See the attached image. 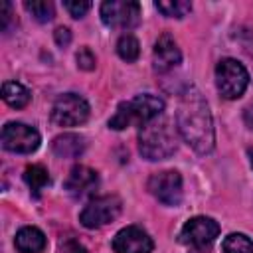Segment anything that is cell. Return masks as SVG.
<instances>
[{
  "instance_id": "1",
  "label": "cell",
  "mask_w": 253,
  "mask_h": 253,
  "mask_svg": "<svg viewBox=\"0 0 253 253\" xmlns=\"http://www.w3.org/2000/svg\"><path fill=\"white\" fill-rule=\"evenodd\" d=\"M176 125H178L180 136L198 154H208L213 150L215 134H213L211 113L198 89L188 87L182 93L180 105L176 111Z\"/></svg>"
},
{
  "instance_id": "2",
  "label": "cell",
  "mask_w": 253,
  "mask_h": 253,
  "mask_svg": "<svg viewBox=\"0 0 253 253\" xmlns=\"http://www.w3.org/2000/svg\"><path fill=\"white\" fill-rule=\"evenodd\" d=\"M176 128L164 117H156L138 130V150L146 160H164L176 152Z\"/></svg>"
},
{
  "instance_id": "3",
  "label": "cell",
  "mask_w": 253,
  "mask_h": 253,
  "mask_svg": "<svg viewBox=\"0 0 253 253\" xmlns=\"http://www.w3.org/2000/svg\"><path fill=\"white\" fill-rule=\"evenodd\" d=\"M164 111V101L156 95L144 93V95H136L130 101H123L115 115L109 119V126L115 130H123L130 125H146L150 121H154L156 117H160Z\"/></svg>"
},
{
  "instance_id": "4",
  "label": "cell",
  "mask_w": 253,
  "mask_h": 253,
  "mask_svg": "<svg viewBox=\"0 0 253 253\" xmlns=\"http://www.w3.org/2000/svg\"><path fill=\"white\" fill-rule=\"evenodd\" d=\"M215 85L223 99H237L249 85V73L237 59L225 57L215 67Z\"/></svg>"
},
{
  "instance_id": "5",
  "label": "cell",
  "mask_w": 253,
  "mask_h": 253,
  "mask_svg": "<svg viewBox=\"0 0 253 253\" xmlns=\"http://www.w3.org/2000/svg\"><path fill=\"white\" fill-rule=\"evenodd\" d=\"M89 119V103L77 93H63L51 107V121L57 126H77Z\"/></svg>"
},
{
  "instance_id": "6",
  "label": "cell",
  "mask_w": 253,
  "mask_h": 253,
  "mask_svg": "<svg viewBox=\"0 0 253 253\" xmlns=\"http://www.w3.org/2000/svg\"><path fill=\"white\" fill-rule=\"evenodd\" d=\"M101 20L109 28L130 30L140 22V4L134 0H107L101 4Z\"/></svg>"
},
{
  "instance_id": "7",
  "label": "cell",
  "mask_w": 253,
  "mask_h": 253,
  "mask_svg": "<svg viewBox=\"0 0 253 253\" xmlns=\"http://www.w3.org/2000/svg\"><path fill=\"white\" fill-rule=\"evenodd\" d=\"M121 198L117 196H99V198H93L79 213V221L89 227V229H95V227H101V225H107L111 221H115L121 213Z\"/></svg>"
},
{
  "instance_id": "8",
  "label": "cell",
  "mask_w": 253,
  "mask_h": 253,
  "mask_svg": "<svg viewBox=\"0 0 253 253\" xmlns=\"http://www.w3.org/2000/svg\"><path fill=\"white\" fill-rule=\"evenodd\" d=\"M40 132L24 123H6L2 128V146L10 152L30 154L40 146Z\"/></svg>"
},
{
  "instance_id": "9",
  "label": "cell",
  "mask_w": 253,
  "mask_h": 253,
  "mask_svg": "<svg viewBox=\"0 0 253 253\" xmlns=\"http://www.w3.org/2000/svg\"><path fill=\"white\" fill-rule=\"evenodd\" d=\"M150 194L164 206H178L182 202V176L176 170H162L148 178Z\"/></svg>"
},
{
  "instance_id": "10",
  "label": "cell",
  "mask_w": 253,
  "mask_h": 253,
  "mask_svg": "<svg viewBox=\"0 0 253 253\" xmlns=\"http://www.w3.org/2000/svg\"><path fill=\"white\" fill-rule=\"evenodd\" d=\"M217 233H219V225L215 219L206 217V215H196L184 223V227L180 231V241L184 245L202 249V247L213 243Z\"/></svg>"
},
{
  "instance_id": "11",
  "label": "cell",
  "mask_w": 253,
  "mask_h": 253,
  "mask_svg": "<svg viewBox=\"0 0 253 253\" xmlns=\"http://www.w3.org/2000/svg\"><path fill=\"white\" fill-rule=\"evenodd\" d=\"M152 247H154V243H152L150 235L138 225L123 227L113 237L115 253H150Z\"/></svg>"
},
{
  "instance_id": "12",
  "label": "cell",
  "mask_w": 253,
  "mask_h": 253,
  "mask_svg": "<svg viewBox=\"0 0 253 253\" xmlns=\"http://www.w3.org/2000/svg\"><path fill=\"white\" fill-rule=\"evenodd\" d=\"M152 61H154V69L160 71V73L174 69L182 61V53H180V49H178V45H176V42L170 34H162L156 40Z\"/></svg>"
},
{
  "instance_id": "13",
  "label": "cell",
  "mask_w": 253,
  "mask_h": 253,
  "mask_svg": "<svg viewBox=\"0 0 253 253\" xmlns=\"http://www.w3.org/2000/svg\"><path fill=\"white\" fill-rule=\"evenodd\" d=\"M97 172L95 170H91L89 166H83V164H79V166H73L71 168V172H69V176H67V180H65V190L71 194V196H85V194H89L95 186H97Z\"/></svg>"
},
{
  "instance_id": "14",
  "label": "cell",
  "mask_w": 253,
  "mask_h": 253,
  "mask_svg": "<svg viewBox=\"0 0 253 253\" xmlns=\"http://www.w3.org/2000/svg\"><path fill=\"white\" fill-rule=\"evenodd\" d=\"M85 148H87L85 138L81 134H73V132L59 134L51 142V150L59 158H77L85 152Z\"/></svg>"
},
{
  "instance_id": "15",
  "label": "cell",
  "mask_w": 253,
  "mask_h": 253,
  "mask_svg": "<svg viewBox=\"0 0 253 253\" xmlns=\"http://www.w3.org/2000/svg\"><path fill=\"white\" fill-rule=\"evenodd\" d=\"M14 243L20 253H42L45 249V235L38 227L26 225L16 233Z\"/></svg>"
},
{
  "instance_id": "16",
  "label": "cell",
  "mask_w": 253,
  "mask_h": 253,
  "mask_svg": "<svg viewBox=\"0 0 253 253\" xmlns=\"http://www.w3.org/2000/svg\"><path fill=\"white\" fill-rule=\"evenodd\" d=\"M2 99L10 107H14V109H22V107H26L30 103L32 95H30V91L22 83H18V81H6L2 85Z\"/></svg>"
},
{
  "instance_id": "17",
  "label": "cell",
  "mask_w": 253,
  "mask_h": 253,
  "mask_svg": "<svg viewBox=\"0 0 253 253\" xmlns=\"http://www.w3.org/2000/svg\"><path fill=\"white\" fill-rule=\"evenodd\" d=\"M24 180L30 186L34 196H40V192L49 184V172L42 164H32L24 170Z\"/></svg>"
},
{
  "instance_id": "18",
  "label": "cell",
  "mask_w": 253,
  "mask_h": 253,
  "mask_svg": "<svg viewBox=\"0 0 253 253\" xmlns=\"http://www.w3.org/2000/svg\"><path fill=\"white\" fill-rule=\"evenodd\" d=\"M154 6L168 18H184L192 10V4L188 0H158L154 2Z\"/></svg>"
},
{
  "instance_id": "19",
  "label": "cell",
  "mask_w": 253,
  "mask_h": 253,
  "mask_svg": "<svg viewBox=\"0 0 253 253\" xmlns=\"http://www.w3.org/2000/svg\"><path fill=\"white\" fill-rule=\"evenodd\" d=\"M223 253H253V241L243 233H229L221 243Z\"/></svg>"
},
{
  "instance_id": "20",
  "label": "cell",
  "mask_w": 253,
  "mask_h": 253,
  "mask_svg": "<svg viewBox=\"0 0 253 253\" xmlns=\"http://www.w3.org/2000/svg\"><path fill=\"white\" fill-rule=\"evenodd\" d=\"M117 53H119V57L125 59V61H134V59L138 57V53H140V43H138V40H136L132 34L121 36L119 42H117Z\"/></svg>"
},
{
  "instance_id": "21",
  "label": "cell",
  "mask_w": 253,
  "mask_h": 253,
  "mask_svg": "<svg viewBox=\"0 0 253 253\" xmlns=\"http://www.w3.org/2000/svg\"><path fill=\"white\" fill-rule=\"evenodd\" d=\"M24 8L38 20V22H49L55 14V8L51 2H45V0H28L24 2Z\"/></svg>"
},
{
  "instance_id": "22",
  "label": "cell",
  "mask_w": 253,
  "mask_h": 253,
  "mask_svg": "<svg viewBox=\"0 0 253 253\" xmlns=\"http://www.w3.org/2000/svg\"><path fill=\"white\" fill-rule=\"evenodd\" d=\"M63 8L73 16V18H81V16H85L87 12H89V8H91V2H87V0H65L63 2Z\"/></svg>"
},
{
  "instance_id": "23",
  "label": "cell",
  "mask_w": 253,
  "mask_h": 253,
  "mask_svg": "<svg viewBox=\"0 0 253 253\" xmlns=\"http://www.w3.org/2000/svg\"><path fill=\"white\" fill-rule=\"evenodd\" d=\"M75 59H77L79 69H85V71L95 69V55H93V51H91L89 47H79Z\"/></svg>"
},
{
  "instance_id": "24",
  "label": "cell",
  "mask_w": 253,
  "mask_h": 253,
  "mask_svg": "<svg viewBox=\"0 0 253 253\" xmlns=\"http://www.w3.org/2000/svg\"><path fill=\"white\" fill-rule=\"evenodd\" d=\"M12 6H10V2H2L0 4V28H2V32H10V28H12Z\"/></svg>"
},
{
  "instance_id": "25",
  "label": "cell",
  "mask_w": 253,
  "mask_h": 253,
  "mask_svg": "<svg viewBox=\"0 0 253 253\" xmlns=\"http://www.w3.org/2000/svg\"><path fill=\"white\" fill-rule=\"evenodd\" d=\"M53 38H55V43L59 47H67L71 43V32H69V28H63V26H59L53 32Z\"/></svg>"
},
{
  "instance_id": "26",
  "label": "cell",
  "mask_w": 253,
  "mask_h": 253,
  "mask_svg": "<svg viewBox=\"0 0 253 253\" xmlns=\"http://www.w3.org/2000/svg\"><path fill=\"white\" fill-rule=\"evenodd\" d=\"M59 253H87V249H85L81 243H77V241H73V239H67V241L61 243Z\"/></svg>"
},
{
  "instance_id": "27",
  "label": "cell",
  "mask_w": 253,
  "mask_h": 253,
  "mask_svg": "<svg viewBox=\"0 0 253 253\" xmlns=\"http://www.w3.org/2000/svg\"><path fill=\"white\" fill-rule=\"evenodd\" d=\"M247 154H249V162H251V168H253V148H249Z\"/></svg>"
}]
</instances>
